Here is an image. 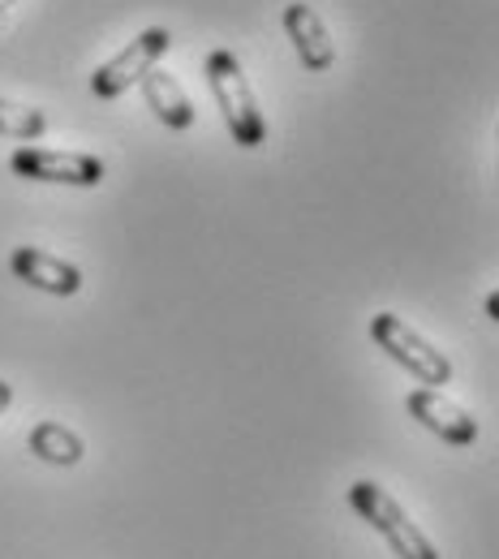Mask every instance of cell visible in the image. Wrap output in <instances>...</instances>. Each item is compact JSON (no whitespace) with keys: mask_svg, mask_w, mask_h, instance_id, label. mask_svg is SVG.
I'll return each mask as SVG.
<instances>
[{"mask_svg":"<svg viewBox=\"0 0 499 559\" xmlns=\"http://www.w3.org/2000/svg\"><path fill=\"white\" fill-rule=\"evenodd\" d=\"M203 70H207L212 95L219 104V112H224V126H228L233 142L246 146V151L263 146L268 142V121H263V108H259V99L250 91V78L241 70V61L228 48H212Z\"/></svg>","mask_w":499,"mask_h":559,"instance_id":"1","label":"cell"},{"mask_svg":"<svg viewBox=\"0 0 499 559\" xmlns=\"http://www.w3.org/2000/svg\"><path fill=\"white\" fill-rule=\"evenodd\" d=\"M349 503H354L357 516H361V521L392 547V556L396 559H439L435 543L414 525V516H409L388 490L379 487V483L357 478L354 487H349Z\"/></svg>","mask_w":499,"mask_h":559,"instance_id":"2","label":"cell"},{"mask_svg":"<svg viewBox=\"0 0 499 559\" xmlns=\"http://www.w3.org/2000/svg\"><path fill=\"white\" fill-rule=\"evenodd\" d=\"M370 341L388 353L401 370H409L423 388H448V383H452V361H448V353L435 349L427 336H423L418 328H409L401 314H392V310L375 314V319H370Z\"/></svg>","mask_w":499,"mask_h":559,"instance_id":"3","label":"cell"},{"mask_svg":"<svg viewBox=\"0 0 499 559\" xmlns=\"http://www.w3.org/2000/svg\"><path fill=\"white\" fill-rule=\"evenodd\" d=\"M9 168L22 181H44V186H78L91 190L104 181V159L91 151H52V146H17L9 155Z\"/></svg>","mask_w":499,"mask_h":559,"instance_id":"4","label":"cell"},{"mask_svg":"<svg viewBox=\"0 0 499 559\" xmlns=\"http://www.w3.org/2000/svg\"><path fill=\"white\" fill-rule=\"evenodd\" d=\"M168 48H173V35H168L164 26L143 31L134 44H126L112 61H104L99 70L91 73V95H95V99H117V95H126L134 82H143L151 70H159V61H164Z\"/></svg>","mask_w":499,"mask_h":559,"instance_id":"5","label":"cell"},{"mask_svg":"<svg viewBox=\"0 0 499 559\" xmlns=\"http://www.w3.org/2000/svg\"><path fill=\"white\" fill-rule=\"evenodd\" d=\"M405 409H409V418L423 421L430 435H439L443 443H452V448H474L478 443V421L470 409H461L452 396H443L439 388H414L409 396H405Z\"/></svg>","mask_w":499,"mask_h":559,"instance_id":"6","label":"cell"},{"mask_svg":"<svg viewBox=\"0 0 499 559\" xmlns=\"http://www.w3.org/2000/svg\"><path fill=\"white\" fill-rule=\"evenodd\" d=\"M285 35H288V44H293V52H297V61L310 73L332 70V61H336L332 31L323 26V17H319L306 0L285 4Z\"/></svg>","mask_w":499,"mask_h":559,"instance_id":"7","label":"cell"},{"mask_svg":"<svg viewBox=\"0 0 499 559\" xmlns=\"http://www.w3.org/2000/svg\"><path fill=\"white\" fill-rule=\"evenodd\" d=\"M9 272L22 284H31L39 293H52V297H73L82 288V272L73 267L70 259H57V254L35 250V246H17L9 254Z\"/></svg>","mask_w":499,"mask_h":559,"instance_id":"8","label":"cell"},{"mask_svg":"<svg viewBox=\"0 0 499 559\" xmlns=\"http://www.w3.org/2000/svg\"><path fill=\"white\" fill-rule=\"evenodd\" d=\"M139 86H143L146 108L159 117V126H168V130H190L194 126V104L168 70H151Z\"/></svg>","mask_w":499,"mask_h":559,"instance_id":"9","label":"cell"},{"mask_svg":"<svg viewBox=\"0 0 499 559\" xmlns=\"http://www.w3.org/2000/svg\"><path fill=\"white\" fill-rule=\"evenodd\" d=\"M26 448H31V456H39L44 465H57V469H73L86 456L82 435L70 430L66 421H35L26 435Z\"/></svg>","mask_w":499,"mask_h":559,"instance_id":"10","label":"cell"},{"mask_svg":"<svg viewBox=\"0 0 499 559\" xmlns=\"http://www.w3.org/2000/svg\"><path fill=\"white\" fill-rule=\"evenodd\" d=\"M48 134V112L31 108V104H13L0 95V139H17V142H31V139H44Z\"/></svg>","mask_w":499,"mask_h":559,"instance_id":"11","label":"cell"},{"mask_svg":"<svg viewBox=\"0 0 499 559\" xmlns=\"http://www.w3.org/2000/svg\"><path fill=\"white\" fill-rule=\"evenodd\" d=\"M9 405H13V383H9V379H0V414H4Z\"/></svg>","mask_w":499,"mask_h":559,"instance_id":"12","label":"cell"},{"mask_svg":"<svg viewBox=\"0 0 499 559\" xmlns=\"http://www.w3.org/2000/svg\"><path fill=\"white\" fill-rule=\"evenodd\" d=\"M487 319H496L499 323V288L496 293H487Z\"/></svg>","mask_w":499,"mask_h":559,"instance_id":"13","label":"cell"},{"mask_svg":"<svg viewBox=\"0 0 499 559\" xmlns=\"http://www.w3.org/2000/svg\"><path fill=\"white\" fill-rule=\"evenodd\" d=\"M13 4H17V0H0V13H4V9H13Z\"/></svg>","mask_w":499,"mask_h":559,"instance_id":"14","label":"cell"}]
</instances>
